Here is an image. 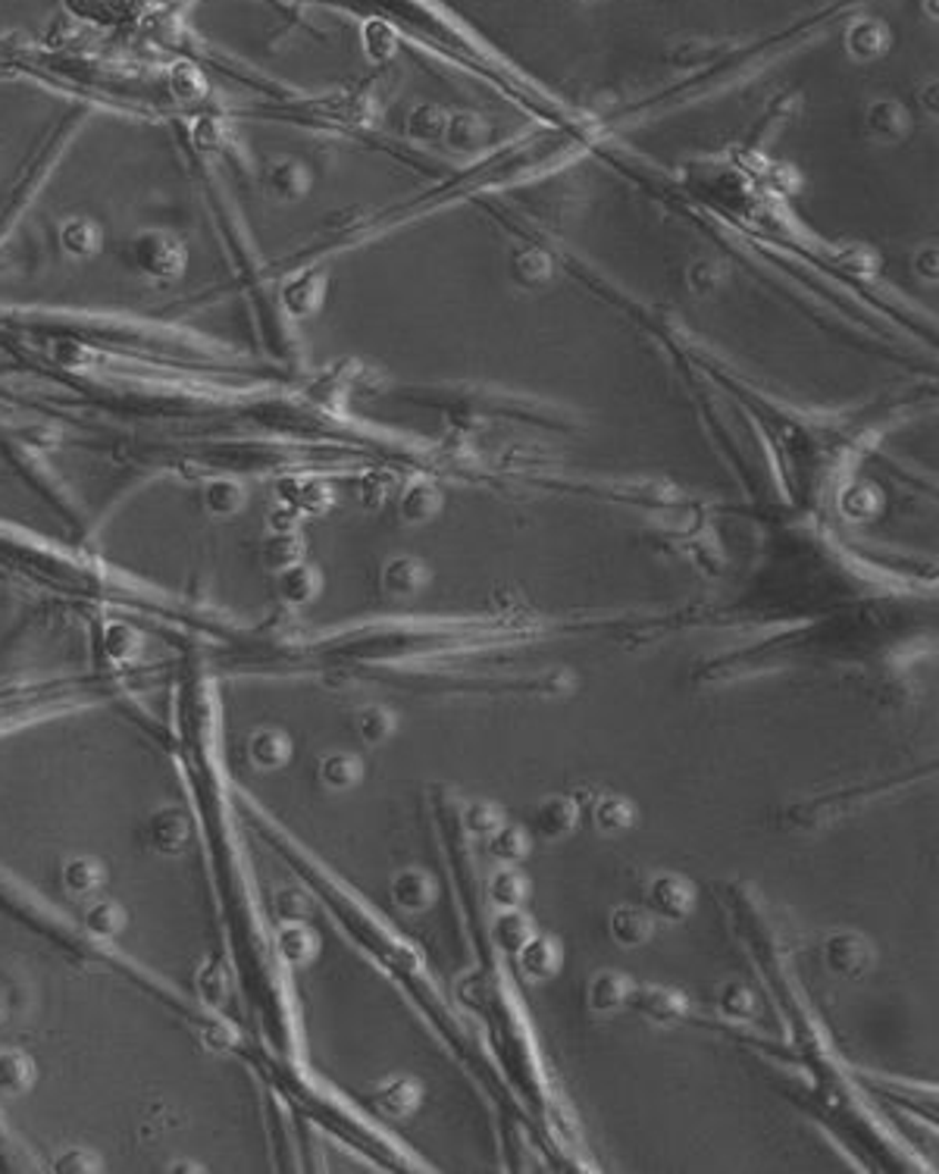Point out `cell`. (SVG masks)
<instances>
[{"label": "cell", "mask_w": 939, "mask_h": 1174, "mask_svg": "<svg viewBox=\"0 0 939 1174\" xmlns=\"http://www.w3.org/2000/svg\"><path fill=\"white\" fill-rule=\"evenodd\" d=\"M645 909L655 914V918H662V921H670V924L686 921V918L693 914V909H696V887H693V880L683 874H658L648 883Z\"/></svg>", "instance_id": "cell-4"}, {"label": "cell", "mask_w": 939, "mask_h": 1174, "mask_svg": "<svg viewBox=\"0 0 939 1174\" xmlns=\"http://www.w3.org/2000/svg\"><path fill=\"white\" fill-rule=\"evenodd\" d=\"M373 1103L383 1112L385 1119H407L414 1115L423 1103V1084H420L414 1074H401V1077H388L383 1081L376 1093H373Z\"/></svg>", "instance_id": "cell-10"}, {"label": "cell", "mask_w": 939, "mask_h": 1174, "mask_svg": "<svg viewBox=\"0 0 939 1174\" xmlns=\"http://www.w3.org/2000/svg\"><path fill=\"white\" fill-rule=\"evenodd\" d=\"M438 510H442V492L435 489L433 483H411L401 492L398 514L404 524H430L438 517Z\"/></svg>", "instance_id": "cell-17"}, {"label": "cell", "mask_w": 939, "mask_h": 1174, "mask_svg": "<svg viewBox=\"0 0 939 1174\" xmlns=\"http://www.w3.org/2000/svg\"><path fill=\"white\" fill-rule=\"evenodd\" d=\"M292 755V742L282 730H261L258 737L251 739V761L263 768V771H273V768H282Z\"/></svg>", "instance_id": "cell-26"}, {"label": "cell", "mask_w": 939, "mask_h": 1174, "mask_svg": "<svg viewBox=\"0 0 939 1174\" xmlns=\"http://www.w3.org/2000/svg\"><path fill=\"white\" fill-rule=\"evenodd\" d=\"M361 777H364V761H361L357 755L335 752L326 755V758L320 761V780H323V787L351 789L361 783Z\"/></svg>", "instance_id": "cell-23"}, {"label": "cell", "mask_w": 939, "mask_h": 1174, "mask_svg": "<svg viewBox=\"0 0 939 1174\" xmlns=\"http://www.w3.org/2000/svg\"><path fill=\"white\" fill-rule=\"evenodd\" d=\"M445 139L457 151H470V148H476V141L483 139V129L473 117H454L452 123H445Z\"/></svg>", "instance_id": "cell-30"}, {"label": "cell", "mask_w": 939, "mask_h": 1174, "mask_svg": "<svg viewBox=\"0 0 939 1174\" xmlns=\"http://www.w3.org/2000/svg\"><path fill=\"white\" fill-rule=\"evenodd\" d=\"M263 185H266V192L276 194L279 201H297L311 189V175L304 170V163H297V160H279V163L266 166Z\"/></svg>", "instance_id": "cell-15"}, {"label": "cell", "mask_w": 939, "mask_h": 1174, "mask_svg": "<svg viewBox=\"0 0 939 1174\" xmlns=\"http://www.w3.org/2000/svg\"><path fill=\"white\" fill-rule=\"evenodd\" d=\"M633 986L636 983L620 971H598V974H592L589 986H586V1009L598 1018L617 1015L629 1005Z\"/></svg>", "instance_id": "cell-8"}, {"label": "cell", "mask_w": 939, "mask_h": 1174, "mask_svg": "<svg viewBox=\"0 0 939 1174\" xmlns=\"http://www.w3.org/2000/svg\"><path fill=\"white\" fill-rule=\"evenodd\" d=\"M880 508H884V495H880V489L877 486H870V483H852V486H846V492L839 495V510L849 517V520H874L877 514H880Z\"/></svg>", "instance_id": "cell-24"}, {"label": "cell", "mask_w": 939, "mask_h": 1174, "mask_svg": "<svg viewBox=\"0 0 939 1174\" xmlns=\"http://www.w3.org/2000/svg\"><path fill=\"white\" fill-rule=\"evenodd\" d=\"M514 273L517 280L526 282V285H539V282L552 280V261L542 254V251H523L521 257L514 261Z\"/></svg>", "instance_id": "cell-29"}, {"label": "cell", "mask_w": 939, "mask_h": 1174, "mask_svg": "<svg viewBox=\"0 0 939 1174\" xmlns=\"http://www.w3.org/2000/svg\"><path fill=\"white\" fill-rule=\"evenodd\" d=\"M388 895L398 905L401 912L423 914L438 902V883L430 871L423 868H401L398 874L388 883Z\"/></svg>", "instance_id": "cell-5"}, {"label": "cell", "mask_w": 939, "mask_h": 1174, "mask_svg": "<svg viewBox=\"0 0 939 1174\" xmlns=\"http://www.w3.org/2000/svg\"><path fill=\"white\" fill-rule=\"evenodd\" d=\"M877 962L874 955V947H870L868 937L855 933V930H839L834 937H827V947H824V964L827 971L842 978V981H861L868 974L870 968Z\"/></svg>", "instance_id": "cell-3"}, {"label": "cell", "mask_w": 939, "mask_h": 1174, "mask_svg": "<svg viewBox=\"0 0 939 1174\" xmlns=\"http://www.w3.org/2000/svg\"><path fill=\"white\" fill-rule=\"evenodd\" d=\"M486 895L488 902L495 905V912L523 909L526 899H529V880L521 871V864H498V871L488 877Z\"/></svg>", "instance_id": "cell-13"}, {"label": "cell", "mask_w": 939, "mask_h": 1174, "mask_svg": "<svg viewBox=\"0 0 939 1174\" xmlns=\"http://www.w3.org/2000/svg\"><path fill=\"white\" fill-rule=\"evenodd\" d=\"M655 930H658V918L645 905H633V902L617 905L608 918L610 940L620 949H643L645 943L655 940Z\"/></svg>", "instance_id": "cell-7"}, {"label": "cell", "mask_w": 939, "mask_h": 1174, "mask_svg": "<svg viewBox=\"0 0 939 1174\" xmlns=\"http://www.w3.org/2000/svg\"><path fill=\"white\" fill-rule=\"evenodd\" d=\"M579 827V802L571 796H545L539 806L533 808V830L539 833L545 842H561L574 837Z\"/></svg>", "instance_id": "cell-6"}, {"label": "cell", "mask_w": 939, "mask_h": 1174, "mask_svg": "<svg viewBox=\"0 0 939 1174\" xmlns=\"http://www.w3.org/2000/svg\"><path fill=\"white\" fill-rule=\"evenodd\" d=\"M430 567L414 555H395L383 567V589L392 598H414L430 586Z\"/></svg>", "instance_id": "cell-11"}, {"label": "cell", "mask_w": 939, "mask_h": 1174, "mask_svg": "<svg viewBox=\"0 0 939 1174\" xmlns=\"http://www.w3.org/2000/svg\"><path fill=\"white\" fill-rule=\"evenodd\" d=\"M505 821V808L498 806V802H492V799H476V802H470V806L464 808V814H461V824H464V830H467L470 837H483V840H488Z\"/></svg>", "instance_id": "cell-27"}, {"label": "cell", "mask_w": 939, "mask_h": 1174, "mask_svg": "<svg viewBox=\"0 0 939 1174\" xmlns=\"http://www.w3.org/2000/svg\"><path fill=\"white\" fill-rule=\"evenodd\" d=\"M354 727H357V737L364 739V746H373V749H376V746H385L388 739L395 737L398 720H395V715H392L388 708H383V705H370L364 711H357Z\"/></svg>", "instance_id": "cell-25"}, {"label": "cell", "mask_w": 939, "mask_h": 1174, "mask_svg": "<svg viewBox=\"0 0 939 1174\" xmlns=\"http://www.w3.org/2000/svg\"><path fill=\"white\" fill-rule=\"evenodd\" d=\"M129 261L144 276L160 282L179 280L189 266V247L182 239H175L170 232H141L132 239L129 247Z\"/></svg>", "instance_id": "cell-1"}, {"label": "cell", "mask_w": 939, "mask_h": 1174, "mask_svg": "<svg viewBox=\"0 0 939 1174\" xmlns=\"http://www.w3.org/2000/svg\"><path fill=\"white\" fill-rule=\"evenodd\" d=\"M639 821V811L633 806V799L617 796V792H602L592 802V827L602 837H624Z\"/></svg>", "instance_id": "cell-12"}, {"label": "cell", "mask_w": 939, "mask_h": 1174, "mask_svg": "<svg viewBox=\"0 0 939 1174\" xmlns=\"http://www.w3.org/2000/svg\"><path fill=\"white\" fill-rule=\"evenodd\" d=\"M714 1002H717V1012L727 1021H736V1024H746V1021L758 1015V993L743 981L720 983Z\"/></svg>", "instance_id": "cell-20"}, {"label": "cell", "mask_w": 939, "mask_h": 1174, "mask_svg": "<svg viewBox=\"0 0 939 1174\" xmlns=\"http://www.w3.org/2000/svg\"><path fill=\"white\" fill-rule=\"evenodd\" d=\"M514 959H517V968H521L523 978L542 983L548 981V978H555L557 971H561V964H564V947H561V940L552 937V933H533L529 943H526Z\"/></svg>", "instance_id": "cell-9"}, {"label": "cell", "mask_w": 939, "mask_h": 1174, "mask_svg": "<svg viewBox=\"0 0 939 1174\" xmlns=\"http://www.w3.org/2000/svg\"><path fill=\"white\" fill-rule=\"evenodd\" d=\"M533 933H536L533 918L523 912V909L498 912L495 914V921H492V943H495L498 952H505V955H517V952L529 943Z\"/></svg>", "instance_id": "cell-14"}, {"label": "cell", "mask_w": 939, "mask_h": 1174, "mask_svg": "<svg viewBox=\"0 0 939 1174\" xmlns=\"http://www.w3.org/2000/svg\"><path fill=\"white\" fill-rule=\"evenodd\" d=\"M60 247L70 257H94L104 247V229L98 226L91 216H70L60 226Z\"/></svg>", "instance_id": "cell-16"}, {"label": "cell", "mask_w": 939, "mask_h": 1174, "mask_svg": "<svg viewBox=\"0 0 939 1174\" xmlns=\"http://www.w3.org/2000/svg\"><path fill=\"white\" fill-rule=\"evenodd\" d=\"M204 498H208V508L213 510V514H235V510L244 505L242 486L232 483V479H216V483H210Z\"/></svg>", "instance_id": "cell-28"}, {"label": "cell", "mask_w": 939, "mask_h": 1174, "mask_svg": "<svg viewBox=\"0 0 939 1174\" xmlns=\"http://www.w3.org/2000/svg\"><path fill=\"white\" fill-rule=\"evenodd\" d=\"M276 955L285 964H307L316 955V933L304 924H289L276 933Z\"/></svg>", "instance_id": "cell-22"}, {"label": "cell", "mask_w": 939, "mask_h": 1174, "mask_svg": "<svg viewBox=\"0 0 939 1174\" xmlns=\"http://www.w3.org/2000/svg\"><path fill=\"white\" fill-rule=\"evenodd\" d=\"M533 849V837L529 830L521 824H502L492 837H488V859L495 864H521Z\"/></svg>", "instance_id": "cell-19"}, {"label": "cell", "mask_w": 939, "mask_h": 1174, "mask_svg": "<svg viewBox=\"0 0 939 1174\" xmlns=\"http://www.w3.org/2000/svg\"><path fill=\"white\" fill-rule=\"evenodd\" d=\"M626 1009H633L636 1015L655 1028H674L689 1015V996L667 983H645V986H633V996H629Z\"/></svg>", "instance_id": "cell-2"}, {"label": "cell", "mask_w": 939, "mask_h": 1174, "mask_svg": "<svg viewBox=\"0 0 939 1174\" xmlns=\"http://www.w3.org/2000/svg\"><path fill=\"white\" fill-rule=\"evenodd\" d=\"M868 135L877 141H902L908 132H911V117L902 104L896 101H877L870 104L868 117Z\"/></svg>", "instance_id": "cell-18"}, {"label": "cell", "mask_w": 939, "mask_h": 1174, "mask_svg": "<svg viewBox=\"0 0 939 1174\" xmlns=\"http://www.w3.org/2000/svg\"><path fill=\"white\" fill-rule=\"evenodd\" d=\"M316 593H320V574H316V567H311V564L295 561L279 570V596L285 598V601L304 605V601L316 598Z\"/></svg>", "instance_id": "cell-21"}]
</instances>
